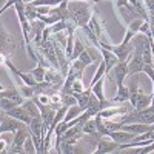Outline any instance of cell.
Masks as SVG:
<instances>
[{"label": "cell", "instance_id": "obj_1", "mask_svg": "<svg viewBox=\"0 0 154 154\" xmlns=\"http://www.w3.org/2000/svg\"><path fill=\"white\" fill-rule=\"evenodd\" d=\"M69 19L77 25V28L86 26L89 19H91L94 8L91 2H83V0H69L68 2Z\"/></svg>", "mask_w": 154, "mask_h": 154}, {"label": "cell", "instance_id": "obj_2", "mask_svg": "<svg viewBox=\"0 0 154 154\" xmlns=\"http://www.w3.org/2000/svg\"><path fill=\"white\" fill-rule=\"evenodd\" d=\"M31 136L29 131V126L26 123H23L19 130L14 133V137H12V143L8 148V154H22L23 152V145H25V140Z\"/></svg>", "mask_w": 154, "mask_h": 154}, {"label": "cell", "instance_id": "obj_3", "mask_svg": "<svg viewBox=\"0 0 154 154\" xmlns=\"http://www.w3.org/2000/svg\"><path fill=\"white\" fill-rule=\"evenodd\" d=\"M29 131H31V137L35 143L37 152H40L42 148V140H43V119L42 117H32L31 122L28 123Z\"/></svg>", "mask_w": 154, "mask_h": 154}, {"label": "cell", "instance_id": "obj_4", "mask_svg": "<svg viewBox=\"0 0 154 154\" xmlns=\"http://www.w3.org/2000/svg\"><path fill=\"white\" fill-rule=\"evenodd\" d=\"M0 35H2V38H0V56H5V57H11L12 54H14L16 51V42L14 38H12L11 34L6 32V29L2 26L0 28Z\"/></svg>", "mask_w": 154, "mask_h": 154}, {"label": "cell", "instance_id": "obj_5", "mask_svg": "<svg viewBox=\"0 0 154 154\" xmlns=\"http://www.w3.org/2000/svg\"><path fill=\"white\" fill-rule=\"evenodd\" d=\"M145 68V62L142 57V51L140 49H133V54L128 60V77L139 74V72H143Z\"/></svg>", "mask_w": 154, "mask_h": 154}, {"label": "cell", "instance_id": "obj_6", "mask_svg": "<svg viewBox=\"0 0 154 154\" xmlns=\"http://www.w3.org/2000/svg\"><path fill=\"white\" fill-rule=\"evenodd\" d=\"M103 48L112 51V53L117 56L119 62L130 60V57H131V54H133V49H134L130 43H125V42H120V43H117V45H114V43H111V45H105Z\"/></svg>", "mask_w": 154, "mask_h": 154}, {"label": "cell", "instance_id": "obj_7", "mask_svg": "<svg viewBox=\"0 0 154 154\" xmlns=\"http://www.w3.org/2000/svg\"><path fill=\"white\" fill-rule=\"evenodd\" d=\"M120 149V145L112 140L109 136H103L99 139L97 142V148L94 149V154H108V152H116Z\"/></svg>", "mask_w": 154, "mask_h": 154}, {"label": "cell", "instance_id": "obj_8", "mask_svg": "<svg viewBox=\"0 0 154 154\" xmlns=\"http://www.w3.org/2000/svg\"><path fill=\"white\" fill-rule=\"evenodd\" d=\"M23 125V122H20L16 117H11V116L2 112V123H0V133H16L19 128Z\"/></svg>", "mask_w": 154, "mask_h": 154}, {"label": "cell", "instance_id": "obj_9", "mask_svg": "<svg viewBox=\"0 0 154 154\" xmlns=\"http://www.w3.org/2000/svg\"><path fill=\"white\" fill-rule=\"evenodd\" d=\"M112 69H114V79H116V82H117V88L123 86L126 77H128V60L119 62Z\"/></svg>", "mask_w": 154, "mask_h": 154}, {"label": "cell", "instance_id": "obj_10", "mask_svg": "<svg viewBox=\"0 0 154 154\" xmlns=\"http://www.w3.org/2000/svg\"><path fill=\"white\" fill-rule=\"evenodd\" d=\"M139 134H134V133H130V131H123V130H119V131H111L109 133V137L112 140H116L119 145H125V143H130L133 140H136Z\"/></svg>", "mask_w": 154, "mask_h": 154}, {"label": "cell", "instance_id": "obj_11", "mask_svg": "<svg viewBox=\"0 0 154 154\" xmlns=\"http://www.w3.org/2000/svg\"><path fill=\"white\" fill-rule=\"evenodd\" d=\"M97 49L100 51V54L103 56V62H105V65H106V75H108L111 72V69L119 63V59H117V56H116L112 51H109V49H106L103 46H99Z\"/></svg>", "mask_w": 154, "mask_h": 154}, {"label": "cell", "instance_id": "obj_12", "mask_svg": "<svg viewBox=\"0 0 154 154\" xmlns=\"http://www.w3.org/2000/svg\"><path fill=\"white\" fill-rule=\"evenodd\" d=\"M0 97H6V99H9V100H12V102H16L17 105H22L23 102L26 100L19 88H8V89L3 88L2 91H0Z\"/></svg>", "mask_w": 154, "mask_h": 154}, {"label": "cell", "instance_id": "obj_13", "mask_svg": "<svg viewBox=\"0 0 154 154\" xmlns=\"http://www.w3.org/2000/svg\"><path fill=\"white\" fill-rule=\"evenodd\" d=\"M3 112V111H2ZM5 114H8V116H11V117H16V119H19L20 122H23V123H29L31 122V116L26 112V109H25L22 105H19V106H16V108H12L11 111H6Z\"/></svg>", "mask_w": 154, "mask_h": 154}, {"label": "cell", "instance_id": "obj_14", "mask_svg": "<svg viewBox=\"0 0 154 154\" xmlns=\"http://www.w3.org/2000/svg\"><path fill=\"white\" fill-rule=\"evenodd\" d=\"M151 102H152V96L151 94H145L143 91H140L139 96H137V99H136V102H134V105H133V108L136 111L145 109V108H148L151 105Z\"/></svg>", "mask_w": 154, "mask_h": 154}, {"label": "cell", "instance_id": "obj_15", "mask_svg": "<svg viewBox=\"0 0 154 154\" xmlns=\"http://www.w3.org/2000/svg\"><path fill=\"white\" fill-rule=\"evenodd\" d=\"M91 94H93V88L91 86H88L85 91H82V93H75V94H72L75 99H77V105H79L83 111L88 108V103H89V97H91Z\"/></svg>", "mask_w": 154, "mask_h": 154}, {"label": "cell", "instance_id": "obj_16", "mask_svg": "<svg viewBox=\"0 0 154 154\" xmlns=\"http://www.w3.org/2000/svg\"><path fill=\"white\" fill-rule=\"evenodd\" d=\"M85 111L91 116V117H96V116L102 111V103L94 94H91V97H89V103H88V108Z\"/></svg>", "mask_w": 154, "mask_h": 154}, {"label": "cell", "instance_id": "obj_17", "mask_svg": "<svg viewBox=\"0 0 154 154\" xmlns=\"http://www.w3.org/2000/svg\"><path fill=\"white\" fill-rule=\"evenodd\" d=\"M22 106L26 109V112L31 116V117H42V112H40V109H38V106H37V103L32 100V99H26L22 103Z\"/></svg>", "mask_w": 154, "mask_h": 154}, {"label": "cell", "instance_id": "obj_18", "mask_svg": "<svg viewBox=\"0 0 154 154\" xmlns=\"http://www.w3.org/2000/svg\"><path fill=\"white\" fill-rule=\"evenodd\" d=\"M112 102L114 103H125V102H130V89H128V86H125V85L119 86Z\"/></svg>", "mask_w": 154, "mask_h": 154}, {"label": "cell", "instance_id": "obj_19", "mask_svg": "<svg viewBox=\"0 0 154 154\" xmlns=\"http://www.w3.org/2000/svg\"><path fill=\"white\" fill-rule=\"evenodd\" d=\"M83 134H86V136H100L99 133H97V125H96V119L94 117H91V119H88L85 123H83ZM102 137V136H100Z\"/></svg>", "mask_w": 154, "mask_h": 154}, {"label": "cell", "instance_id": "obj_20", "mask_svg": "<svg viewBox=\"0 0 154 154\" xmlns=\"http://www.w3.org/2000/svg\"><path fill=\"white\" fill-rule=\"evenodd\" d=\"M32 77H34V80L35 82H45V75H46V68L43 66V65H40V63H37V66L34 68V69H31V71H28Z\"/></svg>", "mask_w": 154, "mask_h": 154}, {"label": "cell", "instance_id": "obj_21", "mask_svg": "<svg viewBox=\"0 0 154 154\" xmlns=\"http://www.w3.org/2000/svg\"><path fill=\"white\" fill-rule=\"evenodd\" d=\"M83 49H85V43L80 37H75V42H74V48H72V54L69 57V62L75 60L77 57H79L82 53H83Z\"/></svg>", "mask_w": 154, "mask_h": 154}, {"label": "cell", "instance_id": "obj_22", "mask_svg": "<svg viewBox=\"0 0 154 154\" xmlns=\"http://www.w3.org/2000/svg\"><path fill=\"white\" fill-rule=\"evenodd\" d=\"M106 75V65H105V62L103 60H100V63H99V66H97V69H96V74H94V77H93V80H91V83H89V86H94L102 77H105Z\"/></svg>", "mask_w": 154, "mask_h": 154}, {"label": "cell", "instance_id": "obj_23", "mask_svg": "<svg viewBox=\"0 0 154 154\" xmlns=\"http://www.w3.org/2000/svg\"><path fill=\"white\" fill-rule=\"evenodd\" d=\"M83 112V109L79 106V105H72V106H69L68 108V111H66V116H65V119H63V120H65V122H71V120H74L75 117H79V116Z\"/></svg>", "mask_w": 154, "mask_h": 154}, {"label": "cell", "instance_id": "obj_24", "mask_svg": "<svg viewBox=\"0 0 154 154\" xmlns=\"http://www.w3.org/2000/svg\"><path fill=\"white\" fill-rule=\"evenodd\" d=\"M25 14H26V17H28L29 22L38 20V17H40V14L37 12V8L32 6L31 3H25Z\"/></svg>", "mask_w": 154, "mask_h": 154}, {"label": "cell", "instance_id": "obj_25", "mask_svg": "<svg viewBox=\"0 0 154 154\" xmlns=\"http://www.w3.org/2000/svg\"><path fill=\"white\" fill-rule=\"evenodd\" d=\"M0 106H2V111H3V112H6V111H11L12 108L19 106V105L16 103V102L6 99V97H0Z\"/></svg>", "mask_w": 154, "mask_h": 154}, {"label": "cell", "instance_id": "obj_26", "mask_svg": "<svg viewBox=\"0 0 154 154\" xmlns=\"http://www.w3.org/2000/svg\"><path fill=\"white\" fill-rule=\"evenodd\" d=\"M23 152H25V154H34V152H37L35 143H34V140H32V137H31V136H29L26 140H25V145H23Z\"/></svg>", "mask_w": 154, "mask_h": 154}, {"label": "cell", "instance_id": "obj_27", "mask_svg": "<svg viewBox=\"0 0 154 154\" xmlns=\"http://www.w3.org/2000/svg\"><path fill=\"white\" fill-rule=\"evenodd\" d=\"M77 59H79L82 63H85L86 66H88V65H91V63H93V57H91V54H89V51L86 49V46H85V49H83V53H82L79 57H77Z\"/></svg>", "mask_w": 154, "mask_h": 154}, {"label": "cell", "instance_id": "obj_28", "mask_svg": "<svg viewBox=\"0 0 154 154\" xmlns=\"http://www.w3.org/2000/svg\"><path fill=\"white\" fill-rule=\"evenodd\" d=\"M82 91H85V86H83L82 79H75V80H74V83H72V88H71V94L82 93Z\"/></svg>", "mask_w": 154, "mask_h": 154}, {"label": "cell", "instance_id": "obj_29", "mask_svg": "<svg viewBox=\"0 0 154 154\" xmlns=\"http://www.w3.org/2000/svg\"><path fill=\"white\" fill-rule=\"evenodd\" d=\"M62 94H63V93H62ZM62 103H63V105H66V106H72V105L77 103V99H75L72 94H63V97H62Z\"/></svg>", "mask_w": 154, "mask_h": 154}, {"label": "cell", "instance_id": "obj_30", "mask_svg": "<svg viewBox=\"0 0 154 154\" xmlns=\"http://www.w3.org/2000/svg\"><path fill=\"white\" fill-rule=\"evenodd\" d=\"M19 2H23V0H6V3L2 6V9H0V16H3V14H5V11H6L8 8L14 6V5H16V3H19Z\"/></svg>", "mask_w": 154, "mask_h": 154}]
</instances>
